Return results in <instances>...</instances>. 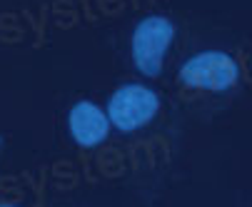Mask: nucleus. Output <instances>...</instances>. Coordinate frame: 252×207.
<instances>
[{
  "mask_svg": "<svg viewBox=\"0 0 252 207\" xmlns=\"http://www.w3.org/2000/svg\"><path fill=\"white\" fill-rule=\"evenodd\" d=\"M172 38H175V25L170 18H165V15L142 18L132 30V43H130L132 65L142 75L158 78L162 73L165 55L170 50Z\"/></svg>",
  "mask_w": 252,
  "mask_h": 207,
  "instance_id": "1",
  "label": "nucleus"
},
{
  "mask_svg": "<svg viewBox=\"0 0 252 207\" xmlns=\"http://www.w3.org/2000/svg\"><path fill=\"white\" fill-rule=\"evenodd\" d=\"M160 110V97L153 88L140 85V83H127L120 85L110 100H107V120L120 132H135L145 127Z\"/></svg>",
  "mask_w": 252,
  "mask_h": 207,
  "instance_id": "2",
  "label": "nucleus"
},
{
  "mask_svg": "<svg viewBox=\"0 0 252 207\" xmlns=\"http://www.w3.org/2000/svg\"><path fill=\"white\" fill-rule=\"evenodd\" d=\"M237 78L240 67L235 58L225 50H202L180 67V80L195 90L225 92L237 83Z\"/></svg>",
  "mask_w": 252,
  "mask_h": 207,
  "instance_id": "3",
  "label": "nucleus"
},
{
  "mask_svg": "<svg viewBox=\"0 0 252 207\" xmlns=\"http://www.w3.org/2000/svg\"><path fill=\"white\" fill-rule=\"evenodd\" d=\"M67 130L80 148H95L107 140L110 120L105 110H100V105L90 100H78L67 113Z\"/></svg>",
  "mask_w": 252,
  "mask_h": 207,
  "instance_id": "4",
  "label": "nucleus"
},
{
  "mask_svg": "<svg viewBox=\"0 0 252 207\" xmlns=\"http://www.w3.org/2000/svg\"><path fill=\"white\" fill-rule=\"evenodd\" d=\"M0 207H18V205H8V202H3V205H0Z\"/></svg>",
  "mask_w": 252,
  "mask_h": 207,
  "instance_id": "5",
  "label": "nucleus"
}]
</instances>
